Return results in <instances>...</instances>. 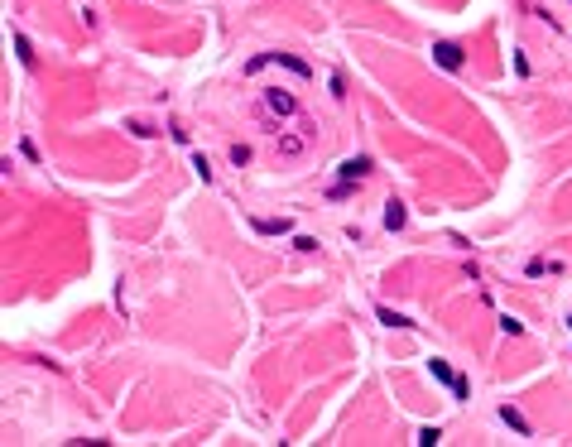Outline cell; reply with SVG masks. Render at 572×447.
I'll use <instances>...</instances> for the list:
<instances>
[{"label":"cell","instance_id":"2","mask_svg":"<svg viewBox=\"0 0 572 447\" xmlns=\"http://www.w3.org/2000/svg\"><path fill=\"white\" fill-rule=\"evenodd\" d=\"M265 111H275V115H293V111H298V102H293L288 92H279V87H275V92H265Z\"/></svg>","mask_w":572,"mask_h":447},{"label":"cell","instance_id":"1","mask_svg":"<svg viewBox=\"0 0 572 447\" xmlns=\"http://www.w3.org/2000/svg\"><path fill=\"white\" fill-rule=\"evenodd\" d=\"M433 63H438V68H448V73H457V68H462V48L443 39V44H433Z\"/></svg>","mask_w":572,"mask_h":447},{"label":"cell","instance_id":"5","mask_svg":"<svg viewBox=\"0 0 572 447\" xmlns=\"http://www.w3.org/2000/svg\"><path fill=\"white\" fill-rule=\"evenodd\" d=\"M500 419H505V424H510V428H515L519 438H529V424H524V414H519L515 404H500Z\"/></svg>","mask_w":572,"mask_h":447},{"label":"cell","instance_id":"8","mask_svg":"<svg viewBox=\"0 0 572 447\" xmlns=\"http://www.w3.org/2000/svg\"><path fill=\"white\" fill-rule=\"evenodd\" d=\"M380 323L385 327H414V323H409L404 313H394V308H380Z\"/></svg>","mask_w":572,"mask_h":447},{"label":"cell","instance_id":"11","mask_svg":"<svg viewBox=\"0 0 572 447\" xmlns=\"http://www.w3.org/2000/svg\"><path fill=\"white\" fill-rule=\"evenodd\" d=\"M500 332H505V336H519V332H524V323H519V318H510V313H505V318H500Z\"/></svg>","mask_w":572,"mask_h":447},{"label":"cell","instance_id":"13","mask_svg":"<svg viewBox=\"0 0 572 447\" xmlns=\"http://www.w3.org/2000/svg\"><path fill=\"white\" fill-rule=\"evenodd\" d=\"M231 164H250V144H231Z\"/></svg>","mask_w":572,"mask_h":447},{"label":"cell","instance_id":"15","mask_svg":"<svg viewBox=\"0 0 572 447\" xmlns=\"http://www.w3.org/2000/svg\"><path fill=\"white\" fill-rule=\"evenodd\" d=\"M438 438H443L438 428H423V433H418V447H433V443H438Z\"/></svg>","mask_w":572,"mask_h":447},{"label":"cell","instance_id":"7","mask_svg":"<svg viewBox=\"0 0 572 447\" xmlns=\"http://www.w3.org/2000/svg\"><path fill=\"white\" fill-rule=\"evenodd\" d=\"M428 370H433V380H443V385H452V380H457V375H452V365H448L443 356H433V361H428Z\"/></svg>","mask_w":572,"mask_h":447},{"label":"cell","instance_id":"3","mask_svg":"<svg viewBox=\"0 0 572 447\" xmlns=\"http://www.w3.org/2000/svg\"><path fill=\"white\" fill-rule=\"evenodd\" d=\"M371 173V159H347L342 169H337V178H347V183H361Z\"/></svg>","mask_w":572,"mask_h":447},{"label":"cell","instance_id":"6","mask_svg":"<svg viewBox=\"0 0 572 447\" xmlns=\"http://www.w3.org/2000/svg\"><path fill=\"white\" fill-rule=\"evenodd\" d=\"M255 231H260V236H288L293 222H288V217H279V222H255Z\"/></svg>","mask_w":572,"mask_h":447},{"label":"cell","instance_id":"12","mask_svg":"<svg viewBox=\"0 0 572 447\" xmlns=\"http://www.w3.org/2000/svg\"><path fill=\"white\" fill-rule=\"evenodd\" d=\"M279 149H284V154H303V135H284Z\"/></svg>","mask_w":572,"mask_h":447},{"label":"cell","instance_id":"16","mask_svg":"<svg viewBox=\"0 0 572 447\" xmlns=\"http://www.w3.org/2000/svg\"><path fill=\"white\" fill-rule=\"evenodd\" d=\"M568 327H572V313H568Z\"/></svg>","mask_w":572,"mask_h":447},{"label":"cell","instance_id":"14","mask_svg":"<svg viewBox=\"0 0 572 447\" xmlns=\"http://www.w3.org/2000/svg\"><path fill=\"white\" fill-rule=\"evenodd\" d=\"M192 169H197V178H202V183H207V178H212V164H207V159H202V154H197V159H192Z\"/></svg>","mask_w":572,"mask_h":447},{"label":"cell","instance_id":"9","mask_svg":"<svg viewBox=\"0 0 572 447\" xmlns=\"http://www.w3.org/2000/svg\"><path fill=\"white\" fill-rule=\"evenodd\" d=\"M15 48H19V63H24V68H34V48H29V39H24V34H15Z\"/></svg>","mask_w":572,"mask_h":447},{"label":"cell","instance_id":"4","mask_svg":"<svg viewBox=\"0 0 572 447\" xmlns=\"http://www.w3.org/2000/svg\"><path fill=\"white\" fill-rule=\"evenodd\" d=\"M409 222V212H404V202H399V198H389V202H385V226H389V231H399V226Z\"/></svg>","mask_w":572,"mask_h":447},{"label":"cell","instance_id":"10","mask_svg":"<svg viewBox=\"0 0 572 447\" xmlns=\"http://www.w3.org/2000/svg\"><path fill=\"white\" fill-rule=\"evenodd\" d=\"M452 399H472V380H467V375L452 380Z\"/></svg>","mask_w":572,"mask_h":447}]
</instances>
